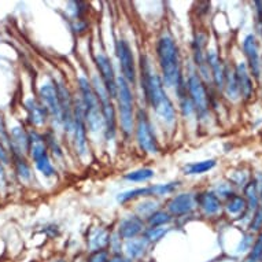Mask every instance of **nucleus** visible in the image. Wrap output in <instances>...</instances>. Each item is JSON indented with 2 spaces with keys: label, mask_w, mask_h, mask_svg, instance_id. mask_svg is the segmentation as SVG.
Segmentation results:
<instances>
[{
  "label": "nucleus",
  "mask_w": 262,
  "mask_h": 262,
  "mask_svg": "<svg viewBox=\"0 0 262 262\" xmlns=\"http://www.w3.org/2000/svg\"><path fill=\"white\" fill-rule=\"evenodd\" d=\"M142 84L151 107L166 124H172L176 117V112L163 90L162 78L155 73L147 56H142Z\"/></svg>",
  "instance_id": "nucleus-1"
},
{
  "label": "nucleus",
  "mask_w": 262,
  "mask_h": 262,
  "mask_svg": "<svg viewBox=\"0 0 262 262\" xmlns=\"http://www.w3.org/2000/svg\"><path fill=\"white\" fill-rule=\"evenodd\" d=\"M157 55H158L159 68L162 73L163 85L168 88L177 86V84L183 78L180 70V56H179L177 44L170 36H162L158 40Z\"/></svg>",
  "instance_id": "nucleus-2"
},
{
  "label": "nucleus",
  "mask_w": 262,
  "mask_h": 262,
  "mask_svg": "<svg viewBox=\"0 0 262 262\" xmlns=\"http://www.w3.org/2000/svg\"><path fill=\"white\" fill-rule=\"evenodd\" d=\"M77 84L80 94H81L86 128H90L91 132H94V134L99 132V130H104L103 117H102V112H100L99 100L96 98L92 84L85 77H78Z\"/></svg>",
  "instance_id": "nucleus-3"
},
{
  "label": "nucleus",
  "mask_w": 262,
  "mask_h": 262,
  "mask_svg": "<svg viewBox=\"0 0 262 262\" xmlns=\"http://www.w3.org/2000/svg\"><path fill=\"white\" fill-rule=\"evenodd\" d=\"M117 99H118V116L121 129L125 136L132 134L135 126L134 118V94L124 77L117 78Z\"/></svg>",
  "instance_id": "nucleus-4"
},
{
  "label": "nucleus",
  "mask_w": 262,
  "mask_h": 262,
  "mask_svg": "<svg viewBox=\"0 0 262 262\" xmlns=\"http://www.w3.org/2000/svg\"><path fill=\"white\" fill-rule=\"evenodd\" d=\"M92 88H94L96 98L99 100L100 112L103 117V125H104V135L107 139H113L116 135V108L113 104L112 98L108 96L107 91L104 88L103 82L99 81L98 77H94L92 81Z\"/></svg>",
  "instance_id": "nucleus-5"
},
{
  "label": "nucleus",
  "mask_w": 262,
  "mask_h": 262,
  "mask_svg": "<svg viewBox=\"0 0 262 262\" xmlns=\"http://www.w3.org/2000/svg\"><path fill=\"white\" fill-rule=\"evenodd\" d=\"M29 152L30 157L35 161L36 168L39 169L40 173L46 177H51L55 174V169L52 166L50 157H48L47 144L44 142V138L37 132H29Z\"/></svg>",
  "instance_id": "nucleus-6"
},
{
  "label": "nucleus",
  "mask_w": 262,
  "mask_h": 262,
  "mask_svg": "<svg viewBox=\"0 0 262 262\" xmlns=\"http://www.w3.org/2000/svg\"><path fill=\"white\" fill-rule=\"evenodd\" d=\"M136 140L143 151H146L148 154L158 152L159 147L157 138H155L154 129L151 126L146 112H143V110H139L138 117H136Z\"/></svg>",
  "instance_id": "nucleus-7"
},
{
  "label": "nucleus",
  "mask_w": 262,
  "mask_h": 262,
  "mask_svg": "<svg viewBox=\"0 0 262 262\" xmlns=\"http://www.w3.org/2000/svg\"><path fill=\"white\" fill-rule=\"evenodd\" d=\"M187 90L191 100H192L193 110L201 117H205L209 112V99H207L206 88L203 85L202 78L198 74H189L187 80Z\"/></svg>",
  "instance_id": "nucleus-8"
},
{
  "label": "nucleus",
  "mask_w": 262,
  "mask_h": 262,
  "mask_svg": "<svg viewBox=\"0 0 262 262\" xmlns=\"http://www.w3.org/2000/svg\"><path fill=\"white\" fill-rule=\"evenodd\" d=\"M73 132H74V144L80 157H85L88 146H86V124L85 114H84V106H82L81 99L74 102L73 112Z\"/></svg>",
  "instance_id": "nucleus-9"
},
{
  "label": "nucleus",
  "mask_w": 262,
  "mask_h": 262,
  "mask_svg": "<svg viewBox=\"0 0 262 262\" xmlns=\"http://www.w3.org/2000/svg\"><path fill=\"white\" fill-rule=\"evenodd\" d=\"M117 56L120 60V68L122 72V77L128 84H135L136 82V64H135L134 51L125 40H118L117 41Z\"/></svg>",
  "instance_id": "nucleus-10"
},
{
  "label": "nucleus",
  "mask_w": 262,
  "mask_h": 262,
  "mask_svg": "<svg viewBox=\"0 0 262 262\" xmlns=\"http://www.w3.org/2000/svg\"><path fill=\"white\" fill-rule=\"evenodd\" d=\"M95 63L96 68L99 70L100 78L103 82L104 88L107 91V94L110 98H117V77L113 70V64L110 62L107 56L99 52L98 55L95 56Z\"/></svg>",
  "instance_id": "nucleus-11"
},
{
  "label": "nucleus",
  "mask_w": 262,
  "mask_h": 262,
  "mask_svg": "<svg viewBox=\"0 0 262 262\" xmlns=\"http://www.w3.org/2000/svg\"><path fill=\"white\" fill-rule=\"evenodd\" d=\"M55 88L58 92V98H59L60 110H62V124L68 132H73L74 102L72 99L70 91L62 82H55Z\"/></svg>",
  "instance_id": "nucleus-12"
},
{
  "label": "nucleus",
  "mask_w": 262,
  "mask_h": 262,
  "mask_svg": "<svg viewBox=\"0 0 262 262\" xmlns=\"http://www.w3.org/2000/svg\"><path fill=\"white\" fill-rule=\"evenodd\" d=\"M40 99L48 114L56 121V124H62V110L55 86L52 84H43L40 88Z\"/></svg>",
  "instance_id": "nucleus-13"
},
{
  "label": "nucleus",
  "mask_w": 262,
  "mask_h": 262,
  "mask_svg": "<svg viewBox=\"0 0 262 262\" xmlns=\"http://www.w3.org/2000/svg\"><path fill=\"white\" fill-rule=\"evenodd\" d=\"M243 50L247 56L249 62L250 73L253 74L254 78L259 80L261 77V62H259V54H258V46L254 35H249L243 41Z\"/></svg>",
  "instance_id": "nucleus-14"
},
{
  "label": "nucleus",
  "mask_w": 262,
  "mask_h": 262,
  "mask_svg": "<svg viewBox=\"0 0 262 262\" xmlns=\"http://www.w3.org/2000/svg\"><path fill=\"white\" fill-rule=\"evenodd\" d=\"M144 231V223L138 215H129L120 223L118 227V236L125 241L136 239Z\"/></svg>",
  "instance_id": "nucleus-15"
},
{
  "label": "nucleus",
  "mask_w": 262,
  "mask_h": 262,
  "mask_svg": "<svg viewBox=\"0 0 262 262\" xmlns=\"http://www.w3.org/2000/svg\"><path fill=\"white\" fill-rule=\"evenodd\" d=\"M195 196L192 193H180L173 196L168 203L169 214L172 215H184L188 214L189 211H192L195 207Z\"/></svg>",
  "instance_id": "nucleus-16"
},
{
  "label": "nucleus",
  "mask_w": 262,
  "mask_h": 262,
  "mask_svg": "<svg viewBox=\"0 0 262 262\" xmlns=\"http://www.w3.org/2000/svg\"><path fill=\"white\" fill-rule=\"evenodd\" d=\"M235 74H236L239 94H242V96L245 99H250L253 96V81H251V77H250L246 63L241 62L237 64L235 68Z\"/></svg>",
  "instance_id": "nucleus-17"
},
{
  "label": "nucleus",
  "mask_w": 262,
  "mask_h": 262,
  "mask_svg": "<svg viewBox=\"0 0 262 262\" xmlns=\"http://www.w3.org/2000/svg\"><path fill=\"white\" fill-rule=\"evenodd\" d=\"M207 56V64L210 68V74L213 77V81L220 90L224 88V80H225V68H224L223 62L220 59L215 51H209L206 54Z\"/></svg>",
  "instance_id": "nucleus-18"
},
{
  "label": "nucleus",
  "mask_w": 262,
  "mask_h": 262,
  "mask_svg": "<svg viewBox=\"0 0 262 262\" xmlns=\"http://www.w3.org/2000/svg\"><path fill=\"white\" fill-rule=\"evenodd\" d=\"M195 201L206 215H215L221 210V202H220L219 196L213 192L199 193Z\"/></svg>",
  "instance_id": "nucleus-19"
},
{
  "label": "nucleus",
  "mask_w": 262,
  "mask_h": 262,
  "mask_svg": "<svg viewBox=\"0 0 262 262\" xmlns=\"http://www.w3.org/2000/svg\"><path fill=\"white\" fill-rule=\"evenodd\" d=\"M26 112H28V117H29V121L36 126H40L43 125L47 120V110L44 107L41 102L36 99H28L25 102Z\"/></svg>",
  "instance_id": "nucleus-20"
},
{
  "label": "nucleus",
  "mask_w": 262,
  "mask_h": 262,
  "mask_svg": "<svg viewBox=\"0 0 262 262\" xmlns=\"http://www.w3.org/2000/svg\"><path fill=\"white\" fill-rule=\"evenodd\" d=\"M10 140H11V152L13 154L24 155L26 151H29V138L25 130L19 126L11 129V135H10Z\"/></svg>",
  "instance_id": "nucleus-21"
},
{
  "label": "nucleus",
  "mask_w": 262,
  "mask_h": 262,
  "mask_svg": "<svg viewBox=\"0 0 262 262\" xmlns=\"http://www.w3.org/2000/svg\"><path fill=\"white\" fill-rule=\"evenodd\" d=\"M203 48H205V41H203V39L202 37H196L195 43H193V58H195V63L198 66L202 77L205 80H209V77H210V69H209L207 56L203 52Z\"/></svg>",
  "instance_id": "nucleus-22"
},
{
  "label": "nucleus",
  "mask_w": 262,
  "mask_h": 262,
  "mask_svg": "<svg viewBox=\"0 0 262 262\" xmlns=\"http://www.w3.org/2000/svg\"><path fill=\"white\" fill-rule=\"evenodd\" d=\"M147 250V241L143 237V239H130V241H126V245H125V254L129 259H138V258L143 257Z\"/></svg>",
  "instance_id": "nucleus-23"
},
{
  "label": "nucleus",
  "mask_w": 262,
  "mask_h": 262,
  "mask_svg": "<svg viewBox=\"0 0 262 262\" xmlns=\"http://www.w3.org/2000/svg\"><path fill=\"white\" fill-rule=\"evenodd\" d=\"M110 236L104 229H96L92 235L90 236V246L91 251H96V250H103L104 246L108 245Z\"/></svg>",
  "instance_id": "nucleus-24"
},
{
  "label": "nucleus",
  "mask_w": 262,
  "mask_h": 262,
  "mask_svg": "<svg viewBox=\"0 0 262 262\" xmlns=\"http://www.w3.org/2000/svg\"><path fill=\"white\" fill-rule=\"evenodd\" d=\"M224 88L227 90V94L229 98L236 99L239 95V88H237L236 74H235V69L231 70L225 68V80H224Z\"/></svg>",
  "instance_id": "nucleus-25"
},
{
  "label": "nucleus",
  "mask_w": 262,
  "mask_h": 262,
  "mask_svg": "<svg viewBox=\"0 0 262 262\" xmlns=\"http://www.w3.org/2000/svg\"><path fill=\"white\" fill-rule=\"evenodd\" d=\"M215 166L214 159H207V161H201V162H193L189 163L184 168L185 174H202Z\"/></svg>",
  "instance_id": "nucleus-26"
},
{
  "label": "nucleus",
  "mask_w": 262,
  "mask_h": 262,
  "mask_svg": "<svg viewBox=\"0 0 262 262\" xmlns=\"http://www.w3.org/2000/svg\"><path fill=\"white\" fill-rule=\"evenodd\" d=\"M148 195H154V189H152V187L130 189V191H126V192H122L118 195V202L125 203L129 202V201H132V199L140 198V196H148Z\"/></svg>",
  "instance_id": "nucleus-27"
},
{
  "label": "nucleus",
  "mask_w": 262,
  "mask_h": 262,
  "mask_svg": "<svg viewBox=\"0 0 262 262\" xmlns=\"http://www.w3.org/2000/svg\"><path fill=\"white\" fill-rule=\"evenodd\" d=\"M170 220H172V217H170L168 211L155 210L154 213H151L147 217V223H148L150 228H159L170 223Z\"/></svg>",
  "instance_id": "nucleus-28"
},
{
  "label": "nucleus",
  "mask_w": 262,
  "mask_h": 262,
  "mask_svg": "<svg viewBox=\"0 0 262 262\" xmlns=\"http://www.w3.org/2000/svg\"><path fill=\"white\" fill-rule=\"evenodd\" d=\"M246 207H247V202L243 196H239V195H233V196H229L227 201V210L229 214L236 215L243 213Z\"/></svg>",
  "instance_id": "nucleus-29"
},
{
  "label": "nucleus",
  "mask_w": 262,
  "mask_h": 262,
  "mask_svg": "<svg viewBox=\"0 0 262 262\" xmlns=\"http://www.w3.org/2000/svg\"><path fill=\"white\" fill-rule=\"evenodd\" d=\"M246 198H247V206L253 210H257L258 203H259V196H258V188H257V180L250 181L249 184L246 185L245 188Z\"/></svg>",
  "instance_id": "nucleus-30"
},
{
  "label": "nucleus",
  "mask_w": 262,
  "mask_h": 262,
  "mask_svg": "<svg viewBox=\"0 0 262 262\" xmlns=\"http://www.w3.org/2000/svg\"><path fill=\"white\" fill-rule=\"evenodd\" d=\"M14 162H15V169H17L18 176L21 177V180H29L30 179V168L28 162L24 158V155L13 154Z\"/></svg>",
  "instance_id": "nucleus-31"
},
{
  "label": "nucleus",
  "mask_w": 262,
  "mask_h": 262,
  "mask_svg": "<svg viewBox=\"0 0 262 262\" xmlns=\"http://www.w3.org/2000/svg\"><path fill=\"white\" fill-rule=\"evenodd\" d=\"M152 176H154L152 169H138V170L125 174V179L129 181H134V183H143V181L150 180Z\"/></svg>",
  "instance_id": "nucleus-32"
},
{
  "label": "nucleus",
  "mask_w": 262,
  "mask_h": 262,
  "mask_svg": "<svg viewBox=\"0 0 262 262\" xmlns=\"http://www.w3.org/2000/svg\"><path fill=\"white\" fill-rule=\"evenodd\" d=\"M168 232V229H165V228L159 227V228H150L148 231H146L144 233V239L148 242H158L159 239H162L165 235Z\"/></svg>",
  "instance_id": "nucleus-33"
},
{
  "label": "nucleus",
  "mask_w": 262,
  "mask_h": 262,
  "mask_svg": "<svg viewBox=\"0 0 262 262\" xmlns=\"http://www.w3.org/2000/svg\"><path fill=\"white\" fill-rule=\"evenodd\" d=\"M110 261V254L107 250H96L91 251V255L88 257V262H108Z\"/></svg>",
  "instance_id": "nucleus-34"
},
{
  "label": "nucleus",
  "mask_w": 262,
  "mask_h": 262,
  "mask_svg": "<svg viewBox=\"0 0 262 262\" xmlns=\"http://www.w3.org/2000/svg\"><path fill=\"white\" fill-rule=\"evenodd\" d=\"M262 257V233L258 236L257 242L254 243L253 251H251V255H250L249 262H255L258 259H261Z\"/></svg>",
  "instance_id": "nucleus-35"
},
{
  "label": "nucleus",
  "mask_w": 262,
  "mask_h": 262,
  "mask_svg": "<svg viewBox=\"0 0 262 262\" xmlns=\"http://www.w3.org/2000/svg\"><path fill=\"white\" fill-rule=\"evenodd\" d=\"M0 143L6 147V148H11V140H10V135L5 126V122L0 117Z\"/></svg>",
  "instance_id": "nucleus-36"
},
{
  "label": "nucleus",
  "mask_w": 262,
  "mask_h": 262,
  "mask_svg": "<svg viewBox=\"0 0 262 262\" xmlns=\"http://www.w3.org/2000/svg\"><path fill=\"white\" fill-rule=\"evenodd\" d=\"M44 142H46V144H48V146H51V150H52V152H54V154L62 155L60 147H59V144H58V142H56V138L54 136V135H52V134L46 135V138H44Z\"/></svg>",
  "instance_id": "nucleus-37"
},
{
  "label": "nucleus",
  "mask_w": 262,
  "mask_h": 262,
  "mask_svg": "<svg viewBox=\"0 0 262 262\" xmlns=\"http://www.w3.org/2000/svg\"><path fill=\"white\" fill-rule=\"evenodd\" d=\"M262 228V210L261 209H257L255 210V214L253 217V221L250 224V229L251 231H259Z\"/></svg>",
  "instance_id": "nucleus-38"
},
{
  "label": "nucleus",
  "mask_w": 262,
  "mask_h": 262,
  "mask_svg": "<svg viewBox=\"0 0 262 262\" xmlns=\"http://www.w3.org/2000/svg\"><path fill=\"white\" fill-rule=\"evenodd\" d=\"M108 262H134L132 259H129L126 255H122V254H113L110 257V261Z\"/></svg>",
  "instance_id": "nucleus-39"
},
{
  "label": "nucleus",
  "mask_w": 262,
  "mask_h": 262,
  "mask_svg": "<svg viewBox=\"0 0 262 262\" xmlns=\"http://www.w3.org/2000/svg\"><path fill=\"white\" fill-rule=\"evenodd\" d=\"M9 151H7V148L0 143V162L9 163Z\"/></svg>",
  "instance_id": "nucleus-40"
},
{
  "label": "nucleus",
  "mask_w": 262,
  "mask_h": 262,
  "mask_svg": "<svg viewBox=\"0 0 262 262\" xmlns=\"http://www.w3.org/2000/svg\"><path fill=\"white\" fill-rule=\"evenodd\" d=\"M255 7H257L258 24H259V29L262 32V2H255Z\"/></svg>",
  "instance_id": "nucleus-41"
},
{
  "label": "nucleus",
  "mask_w": 262,
  "mask_h": 262,
  "mask_svg": "<svg viewBox=\"0 0 262 262\" xmlns=\"http://www.w3.org/2000/svg\"><path fill=\"white\" fill-rule=\"evenodd\" d=\"M6 179V173H5V169H3V165L0 162V181H5Z\"/></svg>",
  "instance_id": "nucleus-42"
},
{
  "label": "nucleus",
  "mask_w": 262,
  "mask_h": 262,
  "mask_svg": "<svg viewBox=\"0 0 262 262\" xmlns=\"http://www.w3.org/2000/svg\"><path fill=\"white\" fill-rule=\"evenodd\" d=\"M51 262H66V261H64V259H60V258H58V259H54V261H51Z\"/></svg>",
  "instance_id": "nucleus-43"
},
{
  "label": "nucleus",
  "mask_w": 262,
  "mask_h": 262,
  "mask_svg": "<svg viewBox=\"0 0 262 262\" xmlns=\"http://www.w3.org/2000/svg\"><path fill=\"white\" fill-rule=\"evenodd\" d=\"M259 201H261V210H262V192H261V198H259Z\"/></svg>",
  "instance_id": "nucleus-44"
}]
</instances>
